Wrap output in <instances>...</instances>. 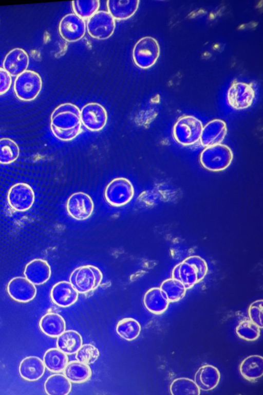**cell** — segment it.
<instances>
[{
  "mask_svg": "<svg viewBox=\"0 0 263 395\" xmlns=\"http://www.w3.org/2000/svg\"><path fill=\"white\" fill-rule=\"evenodd\" d=\"M100 6L98 0L74 1L72 7L74 14L82 19H89L97 12Z\"/></svg>",
  "mask_w": 263,
  "mask_h": 395,
  "instance_id": "obj_34",
  "label": "cell"
},
{
  "mask_svg": "<svg viewBox=\"0 0 263 395\" xmlns=\"http://www.w3.org/2000/svg\"><path fill=\"white\" fill-rule=\"evenodd\" d=\"M103 278L101 271L91 265L81 266L70 274L69 281L80 293H86L97 289Z\"/></svg>",
  "mask_w": 263,
  "mask_h": 395,
  "instance_id": "obj_2",
  "label": "cell"
},
{
  "mask_svg": "<svg viewBox=\"0 0 263 395\" xmlns=\"http://www.w3.org/2000/svg\"><path fill=\"white\" fill-rule=\"evenodd\" d=\"M172 278L180 281L186 289L191 288L198 282L196 268L185 260L174 268Z\"/></svg>",
  "mask_w": 263,
  "mask_h": 395,
  "instance_id": "obj_25",
  "label": "cell"
},
{
  "mask_svg": "<svg viewBox=\"0 0 263 395\" xmlns=\"http://www.w3.org/2000/svg\"><path fill=\"white\" fill-rule=\"evenodd\" d=\"M227 134V125L223 120L214 119L202 128L200 137L201 145L205 147L220 143Z\"/></svg>",
  "mask_w": 263,
  "mask_h": 395,
  "instance_id": "obj_17",
  "label": "cell"
},
{
  "mask_svg": "<svg viewBox=\"0 0 263 395\" xmlns=\"http://www.w3.org/2000/svg\"><path fill=\"white\" fill-rule=\"evenodd\" d=\"M159 53L160 47L157 41L153 37H145L140 39L135 45L133 58L139 67L147 68L156 63Z\"/></svg>",
  "mask_w": 263,
  "mask_h": 395,
  "instance_id": "obj_7",
  "label": "cell"
},
{
  "mask_svg": "<svg viewBox=\"0 0 263 395\" xmlns=\"http://www.w3.org/2000/svg\"><path fill=\"white\" fill-rule=\"evenodd\" d=\"M169 300L160 288L149 289L144 294L143 303L146 309L155 314L164 313L167 309Z\"/></svg>",
  "mask_w": 263,
  "mask_h": 395,
  "instance_id": "obj_20",
  "label": "cell"
},
{
  "mask_svg": "<svg viewBox=\"0 0 263 395\" xmlns=\"http://www.w3.org/2000/svg\"><path fill=\"white\" fill-rule=\"evenodd\" d=\"M29 56L22 48L11 50L5 56L3 68L11 76H17L27 70L29 65Z\"/></svg>",
  "mask_w": 263,
  "mask_h": 395,
  "instance_id": "obj_16",
  "label": "cell"
},
{
  "mask_svg": "<svg viewBox=\"0 0 263 395\" xmlns=\"http://www.w3.org/2000/svg\"><path fill=\"white\" fill-rule=\"evenodd\" d=\"M25 278L34 284L45 283L51 276V268L48 262L41 259H35L27 264L24 270Z\"/></svg>",
  "mask_w": 263,
  "mask_h": 395,
  "instance_id": "obj_18",
  "label": "cell"
},
{
  "mask_svg": "<svg viewBox=\"0 0 263 395\" xmlns=\"http://www.w3.org/2000/svg\"><path fill=\"white\" fill-rule=\"evenodd\" d=\"M82 124L88 130L98 132L105 126L107 114L100 104L90 102L85 104L80 110Z\"/></svg>",
  "mask_w": 263,
  "mask_h": 395,
  "instance_id": "obj_9",
  "label": "cell"
},
{
  "mask_svg": "<svg viewBox=\"0 0 263 395\" xmlns=\"http://www.w3.org/2000/svg\"><path fill=\"white\" fill-rule=\"evenodd\" d=\"M254 97V90L251 84L241 82L233 83L227 92V101L229 104L237 110L249 107L252 104Z\"/></svg>",
  "mask_w": 263,
  "mask_h": 395,
  "instance_id": "obj_12",
  "label": "cell"
},
{
  "mask_svg": "<svg viewBox=\"0 0 263 395\" xmlns=\"http://www.w3.org/2000/svg\"><path fill=\"white\" fill-rule=\"evenodd\" d=\"M138 0H109L107 1L108 12L115 20H123L132 16L138 9Z\"/></svg>",
  "mask_w": 263,
  "mask_h": 395,
  "instance_id": "obj_22",
  "label": "cell"
},
{
  "mask_svg": "<svg viewBox=\"0 0 263 395\" xmlns=\"http://www.w3.org/2000/svg\"><path fill=\"white\" fill-rule=\"evenodd\" d=\"M65 376L71 382L83 383L90 378L92 371L88 364L78 360L67 363L64 369Z\"/></svg>",
  "mask_w": 263,
  "mask_h": 395,
  "instance_id": "obj_27",
  "label": "cell"
},
{
  "mask_svg": "<svg viewBox=\"0 0 263 395\" xmlns=\"http://www.w3.org/2000/svg\"><path fill=\"white\" fill-rule=\"evenodd\" d=\"M45 366L42 360L35 356L24 358L20 363L18 371L21 376L29 381L40 379L44 374Z\"/></svg>",
  "mask_w": 263,
  "mask_h": 395,
  "instance_id": "obj_21",
  "label": "cell"
},
{
  "mask_svg": "<svg viewBox=\"0 0 263 395\" xmlns=\"http://www.w3.org/2000/svg\"><path fill=\"white\" fill-rule=\"evenodd\" d=\"M19 155V147L13 140L9 138H0V164H11L17 159Z\"/></svg>",
  "mask_w": 263,
  "mask_h": 395,
  "instance_id": "obj_32",
  "label": "cell"
},
{
  "mask_svg": "<svg viewBox=\"0 0 263 395\" xmlns=\"http://www.w3.org/2000/svg\"><path fill=\"white\" fill-rule=\"evenodd\" d=\"M68 362L66 353L58 348L48 349L43 356V363L46 368L53 372H59L64 369Z\"/></svg>",
  "mask_w": 263,
  "mask_h": 395,
  "instance_id": "obj_29",
  "label": "cell"
},
{
  "mask_svg": "<svg viewBox=\"0 0 263 395\" xmlns=\"http://www.w3.org/2000/svg\"><path fill=\"white\" fill-rule=\"evenodd\" d=\"M42 87L41 77L36 72L26 70L18 75L14 80L13 90L16 97L22 101L35 99Z\"/></svg>",
  "mask_w": 263,
  "mask_h": 395,
  "instance_id": "obj_4",
  "label": "cell"
},
{
  "mask_svg": "<svg viewBox=\"0 0 263 395\" xmlns=\"http://www.w3.org/2000/svg\"><path fill=\"white\" fill-rule=\"evenodd\" d=\"M85 30L84 20L73 13L65 15L59 23L60 34L68 42H76L81 39L85 35Z\"/></svg>",
  "mask_w": 263,
  "mask_h": 395,
  "instance_id": "obj_13",
  "label": "cell"
},
{
  "mask_svg": "<svg viewBox=\"0 0 263 395\" xmlns=\"http://www.w3.org/2000/svg\"><path fill=\"white\" fill-rule=\"evenodd\" d=\"M160 288L166 294L170 302L181 300L184 296L186 290L180 281L172 278L163 281Z\"/></svg>",
  "mask_w": 263,
  "mask_h": 395,
  "instance_id": "obj_33",
  "label": "cell"
},
{
  "mask_svg": "<svg viewBox=\"0 0 263 395\" xmlns=\"http://www.w3.org/2000/svg\"><path fill=\"white\" fill-rule=\"evenodd\" d=\"M7 290L11 298L21 302L32 300L36 294L34 284L23 277L11 279L7 284Z\"/></svg>",
  "mask_w": 263,
  "mask_h": 395,
  "instance_id": "obj_14",
  "label": "cell"
},
{
  "mask_svg": "<svg viewBox=\"0 0 263 395\" xmlns=\"http://www.w3.org/2000/svg\"><path fill=\"white\" fill-rule=\"evenodd\" d=\"M260 328L250 320L241 321L236 328V333L241 338L254 341L260 336Z\"/></svg>",
  "mask_w": 263,
  "mask_h": 395,
  "instance_id": "obj_35",
  "label": "cell"
},
{
  "mask_svg": "<svg viewBox=\"0 0 263 395\" xmlns=\"http://www.w3.org/2000/svg\"><path fill=\"white\" fill-rule=\"evenodd\" d=\"M57 337L56 343L57 348L66 354L76 353L82 345L83 340L81 335L77 331L73 330L65 331Z\"/></svg>",
  "mask_w": 263,
  "mask_h": 395,
  "instance_id": "obj_26",
  "label": "cell"
},
{
  "mask_svg": "<svg viewBox=\"0 0 263 395\" xmlns=\"http://www.w3.org/2000/svg\"><path fill=\"white\" fill-rule=\"evenodd\" d=\"M116 330L120 337L130 341L139 336L141 326L137 320L133 318H125L118 322Z\"/></svg>",
  "mask_w": 263,
  "mask_h": 395,
  "instance_id": "obj_31",
  "label": "cell"
},
{
  "mask_svg": "<svg viewBox=\"0 0 263 395\" xmlns=\"http://www.w3.org/2000/svg\"><path fill=\"white\" fill-rule=\"evenodd\" d=\"M232 159L233 153L231 149L221 143L206 147L200 156L202 166L213 171L224 170L230 165Z\"/></svg>",
  "mask_w": 263,
  "mask_h": 395,
  "instance_id": "obj_3",
  "label": "cell"
},
{
  "mask_svg": "<svg viewBox=\"0 0 263 395\" xmlns=\"http://www.w3.org/2000/svg\"><path fill=\"white\" fill-rule=\"evenodd\" d=\"M44 390L48 395H66L71 390V382L65 375L54 374L45 381Z\"/></svg>",
  "mask_w": 263,
  "mask_h": 395,
  "instance_id": "obj_28",
  "label": "cell"
},
{
  "mask_svg": "<svg viewBox=\"0 0 263 395\" xmlns=\"http://www.w3.org/2000/svg\"><path fill=\"white\" fill-rule=\"evenodd\" d=\"M192 264L196 268L197 273L198 282L201 280L206 275L208 266L205 261L198 256H191L185 259Z\"/></svg>",
  "mask_w": 263,
  "mask_h": 395,
  "instance_id": "obj_38",
  "label": "cell"
},
{
  "mask_svg": "<svg viewBox=\"0 0 263 395\" xmlns=\"http://www.w3.org/2000/svg\"><path fill=\"white\" fill-rule=\"evenodd\" d=\"M86 27L93 38L104 40L110 37L115 29V21L109 12L99 11L88 20Z\"/></svg>",
  "mask_w": 263,
  "mask_h": 395,
  "instance_id": "obj_8",
  "label": "cell"
},
{
  "mask_svg": "<svg viewBox=\"0 0 263 395\" xmlns=\"http://www.w3.org/2000/svg\"><path fill=\"white\" fill-rule=\"evenodd\" d=\"M134 195L132 183L126 178L117 177L111 180L106 186L104 196L106 202L115 207L122 206L127 204Z\"/></svg>",
  "mask_w": 263,
  "mask_h": 395,
  "instance_id": "obj_6",
  "label": "cell"
},
{
  "mask_svg": "<svg viewBox=\"0 0 263 395\" xmlns=\"http://www.w3.org/2000/svg\"><path fill=\"white\" fill-rule=\"evenodd\" d=\"M241 375L252 381L261 378L263 374V358L259 355H252L246 357L239 367Z\"/></svg>",
  "mask_w": 263,
  "mask_h": 395,
  "instance_id": "obj_24",
  "label": "cell"
},
{
  "mask_svg": "<svg viewBox=\"0 0 263 395\" xmlns=\"http://www.w3.org/2000/svg\"><path fill=\"white\" fill-rule=\"evenodd\" d=\"M220 374L218 369L211 365L200 367L195 373L194 382L200 390L209 391L218 384Z\"/></svg>",
  "mask_w": 263,
  "mask_h": 395,
  "instance_id": "obj_19",
  "label": "cell"
},
{
  "mask_svg": "<svg viewBox=\"0 0 263 395\" xmlns=\"http://www.w3.org/2000/svg\"><path fill=\"white\" fill-rule=\"evenodd\" d=\"M11 84V76L3 68L0 67V95L8 92Z\"/></svg>",
  "mask_w": 263,
  "mask_h": 395,
  "instance_id": "obj_39",
  "label": "cell"
},
{
  "mask_svg": "<svg viewBox=\"0 0 263 395\" xmlns=\"http://www.w3.org/2000/svg\"><path fill=\"white\" fill-rule=\"evenodd\" d=\"M94 208L91 197L83 192L71 194L66 203V210L69 215L77 220H84L92 214Z\"/></svg>",
  "mask_w": 263,
  "mask_h": 395,
  "instance_id": "obj_11",
  "label": "cell"
},
{
  "mask_svg": "<svg viewBox=\"0 0 263 395\" xmlns=\"http://www.w3.org/2000/svg\"><path fill=\"white\" fill-rule=\"evenodd\" d=\"M173 395H199L200 389L194 381L186 378H179L173 381L170 386Z\"/></svg>",
  "mask_w": 263,
  "mask_h": 395,
  "instance_id": "obj_30",
  "label": "cell"
},
{
  "mask_svg": "<svg viewBox=\"0 0 263 395\" xmlns=\"http://www.w3.org/2000/svg\"><path fill=\"white\" fill-rule=\"evenodd\" d=\"M100 355L98 349L91 344L82 345L76 352L77 360L86 364L93 363Z\"/></svg>",
  "mask_w": 263,
  "mask_h": 395,
  "instance_id": "obj_36",
  "label": "cell"
},
{
  "mask_svg": "<svg viewBox=\"0 0 263 395\" xmlns=\"http://www.w3.org/2000/svg\"><path fill=\"white\" fill-rule=\"evenodd\" d=\"M78 293L70 282L62 281L52 286L50 295L54 304L65 308L72 305L77 301Z\"/></svg>",
  "mask_w": 263,
  "mask_h": 395,
  "instance_id": "obj_15",
  "label": "cell"
},
{
  "mask_svg": "<svg viewBox=\"0 0 263 395\" xmlns=\"http://www.w3.org/2000/svg\"><path fill=\"white\" fill-rule=\"evenodd\" d=\"M34 199L32 188L24 183H18L12 186L7 194L9 206L17 211H25L30 209L34 203Z\"/></svg>",
  "mask_w": 263,
  "mask_h": 395,
  "instance_id": "obj_10",
  "label": "cell"
},
{
  "mask_svg": "<svg viewBox=\"0 0 263 395\" xmlns=\"http://www.w3.org/2000/svg\"><path fill=\"white\" fill-rule=\"evenodd\" d=\"M203 125L202 122L192 116L180 117L173 127V136L180 144L192 145L197 142L200 137Z\"/></svg>",
  "mask_w": 263,
  "mask_h": 395,
  "instance_id": "obj_5",
  "label": "cell"
},
{
  "mask_svg": "<svg viewBox=\"0 0 263 395\" xmlns=\"http://www.w3.org/2000/svg\"><path fill=\"white\" fill-rule=\"evenodd\" d=\"M250 320L260 329L263 327V300H257L253 302L248 308Z\"/></svg>",
  "mask_w": 263,
  "mask_h": 395,
  "instance_id": "obj_37",
  "label": "cell"
},
{
  "mask_svg": "<svg viewBox=\"0 0 263 395\" xmlns=\"http://www.w3.org/2000/svg\"><path fill=\"white\" fill-rule=\"evenodd\" d=\"M82 124L80 110L71 103L58 106L50 116L51 132L62 141H70L77 137L82 132Z\"/></svg>",
  "mask_w": 263,
  "mask_h": 395,
  "instance_id": "obj_1",
  "label": "cell"
},
{
  "mask_svg": "<svg viewBox=\"0 0 263 395\" xmlns=\"http://www.w3.org/2000/svg\"><path fill=\"white\" fill-rule=\"evenodd\" d=\"M39 326L41 331L51 337H57L65 331L66 323L60 314L50 312L40 319Z\"/></svg>",
  "mask_w": 263,
  "mask_h": 395,
  "instance_id": "obj_23",
  "label": "cell"
}]
</instances>
